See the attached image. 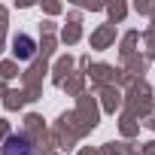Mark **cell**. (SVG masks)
<instances>
[{"mask_svg": "<svg viewBox=\"0 0 155 155\" xmlns=\"http://www.w3.org/2000/svg\"><path fill=\"white\" fill-rule=\"evenodd\" d=\"M12 52H15V58H21V61H31V58H34V52H37V43H34V37H28V34H18V37L12 40Z\"/></svg>", "mask_w": 155, "mask_h": 155, "instance_id": "2", "label": "cell"}, {"mask_svg": "<svg viewBox=\"0 0 155 155\" xmlns=\"http://www.w3.org/2000/svg\"><path fill=\"white\" fill-rule=\"evenodd\" d=\"M0 155H37V149H34V143H31L28 137L9 134V137L3 140V146H0Z\"/></svg>", "mask_w": 155, "mask_h": 155, "instance_id": "1", "label": "cell"}]
</instances>
